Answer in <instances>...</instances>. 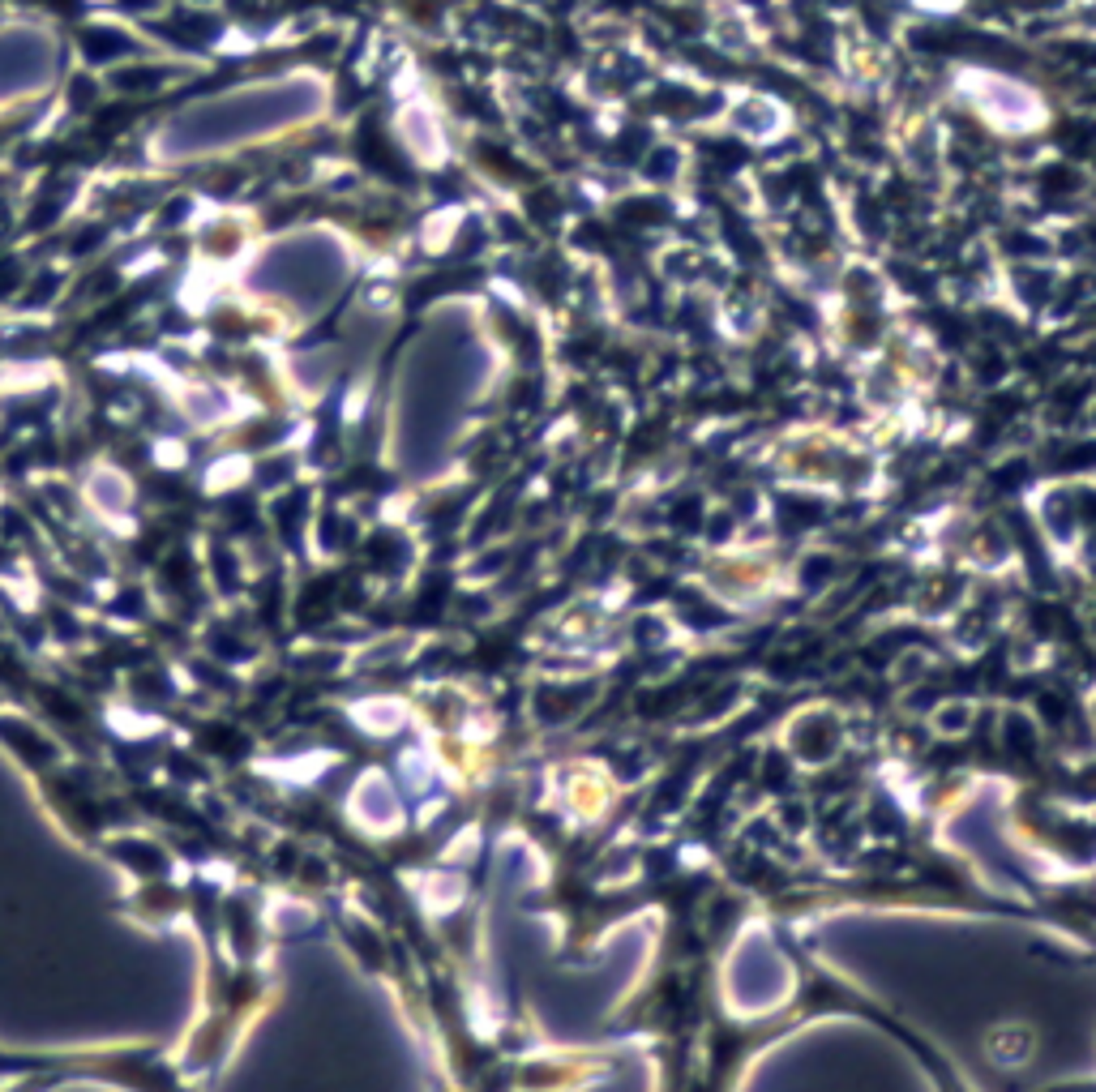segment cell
Listing matches in <instances>:
<instances>
[{
    "label": "cell",
    "mask_w": 1096,
    "mask_h": 1092,
    "mask_svg": "<svg viewBox=\"0 0 1096 1092\" xmlns=\"http://www.w3.org/2000/svg\"><path fill=\"white\" fill-rule=\"evenodd\" d=\"M321 107V95L313 82L283 78L249 91L219 95L210 104L189 107L176 120L163 125L159 133V155L163 158H193V155H219L245 142H261V133L292 129L296 120L313 116Z\"/></svg>",
    "instance_id": "1"
}]
</instances>
